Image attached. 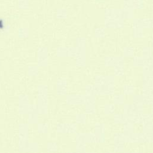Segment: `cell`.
Returning <instances> with one entry per match:
<instances>
[{
	"label": "cell",
	"instance_id": "1",
	"mask_svg": "<svg viewBox=\"0 0 153 153\" xmlns=\"http://www.w3.org/2000/svg\"><path fill=\"white\" fill-rule=\"evenodd\" d=\"M37 108L39 114H45L48 111V88L45 85H40L38 87Z\"/></svg>",
	"mask_w": 153,
	"mask_h": 153
},
{
	"label": "cell",
	"instance_id": "2",
	"mask_svg": "<svg viewBox=\"0 0 153 153\" xmlns=\"http://www.w3.org/2000/svg\"><path fill=\"white\" fill-rule=\"evenodd\" d=\"M19 148L21 152L28 151L29 143L28 142V126L26 124L22 123L19 127Z\"/></svg>",
	"mask_w": 153,
	"mask_h": 153
},
{
	"label": "cell",
	"instance_id": "3",
	"mask_svg": "<svg viewBox=\"0 0 153 153\" xmlns=\"http://www.w3.org/2000/svg\"><path fill=\"white\" fill-rule=\"evenodd\" d=\"M56 130L59 133H74L76 131V125L74 123H60Z\"/></svg>",
	"mask_w": 153,
	"mask_h": 153
},
{
	"label": "cell",
	"instance_id": "4",
	"mask_svg": "<svg viewBox=\"0 0 153 153\" xmlns=\"http://www.w3.org/2000/svg\"><path fill=\"white\" fill-rule=\"evenodd\" d=\"M29 107V105L27 96L26 95H21L19 97V112L22 114L27 113Z\"/></svg>",
	"mask_w": 153,
	"mask_h": 153
},
{
	"label": "cell",
	"instance_id": "5",
	"mask_svg": "<svg viewBox=\"0 0 153 153\" xmlns=\"http://www.w3.org/2000/svg\"><path fill=\"white\" fill-rule=\"evenodd\" d=\"M66 102L69 105H76L82 103V97L81 95L69 94L68 95L66 99Z\"/></svg>",
	"mask_w": 153,
	"mask_h": 153
},
{
	"label": "cell",
	"instance_id": "6",
	"mask_svg": "<svg viewBox=\"0 0 153 153\" xmlns=\"http://www.w3.org/2000/svg\"><path fill=\"white\" fill-rule=\"evenodd\" d=\"M66 81L64 79H60L57 82V93L59 95H64L66 93Z\"/></svg>",
	"mask_w": 153,
	"mask_h": 153
},
{
	"label": "cell",
	"instance_id": "7",
	"mask_svg": "<svg viewBox=\"0 0 153 153\" xmlns=\"http://www.w3.org/2000/svg\"><path fill=\"white\" fill-rule=\"evenodd\" d=\"M38 130L39 133H45L48 130V126L46 124H39L38 126Z\"/></svg>",
	"mask_w": 153,
	"mask_h": 153
},
{
	"label": "cell",
	"instance_id": "8",
	"mask_svg": "<svg viewBox=\"0 0 153 153\" xmlns=\"http://www.w3.org/2000/svg\"><path fill=\"white\" fill-rule=\"evenodd\" d=\"M57 146L55 143L50 142V143H48L47 145V150L50 152H56L57 150Z\"/></svg>",
	"mask_w": 153,
	"mask_h": 153
},
{
	"label": "cell",
	"instance_id": "9",
	"mask_svg": "<svg viewBox=\"0 0 153 153\" xmlns=\"http://www.w3.org/2000/svg\"><path fill=\"white\" fill-rule=\"evenodd\" d=\"M68 153H77L76 152H68Z\"/></svg>",
	"mask_w": 153,
	"mask_h": 153
}]
</instances>
